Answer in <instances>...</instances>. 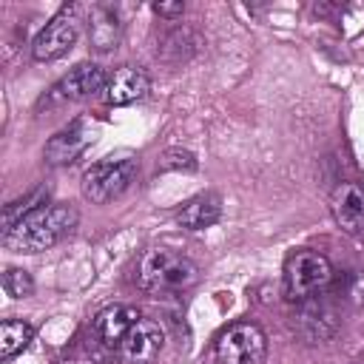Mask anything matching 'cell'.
I'll return each mask as SVG.
<instances>
[{
	"mask_svg": "<svg viewBox=\"0 0 364 364\" xmlns=\"http://www.w3.org/2000/svg\"><path fill=\"white\" fill-rule=\"evenodd\" d=\"M46 199H48V185H37V188H34V191H28L26 196H20V199L9 202V205L3 208V233H6V230H11L17 222H23L28 213L40 210V208L46 205Z\"/></svg>",
	"mask_w": 364,
	"mask_h": 364,
	"instance_id": "cell-16",
	"label": "cell"
},
{
	"mask_svg": "<svg viewBox=\"0 0 364 364\" xmlns=\"http://www.w3.org/2000/svg\"><path fill=\"white\" fill-rule=\"evenodd\" d=\"M139 310L131 304H111L105 310H100L91 321V336L94 341H100L108 350H119L122 338L128 336V330L139 321Z\"/></svg>",
	"mask_w": 364,
	"mask_h": 364,
	"instance_id": "cell-10",
	"label": "cell"
},
{
	"mask_svg": "<svg viewBox=\"0 0 364 364\" xmlns=\"http://www.w3.org/2000/svg\"><path fill=\"white\" fill-rule=\"evenodd\" d=\"M330 213L344 233L364 230V182H338L330 193Z\"/></svg>",
	"mask_w": 364,
	"mask_h": 364,
	"instance_id": "cell-9",
	"label": "cell"
},
{
	"mask_svg": "<svg viewBox=\"0 0 364 364\" xmlns=\"http://www.w3.org/2000/svg\"><path fill=\"white\" fill-rule=\"evenodd\" d=\"M165 347V330L159 327V321L151 318H139L128 336L119 344V358L125 364H151Z\"/></svg>",
	"mask_w": 364,
	"mask_h": 364,
	"instance_id": "cell-8",
	"label": "cell"
},
{
	"mask_svg": "<svg viewBox=\"0 0 364 364\" xmlns=\"http://www.w3.org/2000/svg\"><path fill=\"white\" fill-rule=\"evenodd\" d=\"M80 9L77 6H63L34 37L31 43V54L37 63H51L60 60L63 54H68L80 37Z\"/></svg>",
	"mask_w": 364,
	"mask_h": 364,
	"instance_id": "cell-6",
	"label": "cell"
},
{
	"mask_svg": "<svg viewBox=\"0 0 364 364\" xmlns=\"http://www.w3.org/2000/svg\"><path fill=\"white\" fill-rule=\"evenodd\" d=\"M105 82H108V74L102 71V65H97V63H80V65H74V68L51 88V94H54L57 100L80 102V100H88V97H94V94H102Z\"/></svg>",
	"mask_w": 364,
	"mask_h": 364,
	"instance_id": "cell-12",
	"label": "cell"
},
{
	"mask_svg": "<svg viewBox=\"0 0 364 364\" xmlns=\"http://www.w3.org/2000/svg\"><path fill=\"white\" fill-rule=\"evenodd\" d=\"M136 176V154L131 151H117L102 156L100 162H94L85 173H82V196L94 205H105L111 199H117L119 193H125V188L134 182Z\"/></svg>",
	"mask_w": 364,
	"mask_h": 364,
	"instance_id": "cell-3",
	"label": "cell"
},
{
	"mask_svg": "<svg viewBox=\"0 0 364 364\" xmlns=\"http://www.w3.org/2000/svg\"><path fill=\"white\" fill-rule=\"evenodd\" d=\"M34 338V327L23 318H3L0 324V358L11 361L17 353H23Z\"/></svg>",
	"mask_w": 364,
	"mask_h": 364,
	"instance_id": "cell-15",
	"label": "cell"
},
{
	"mask_svg": "<svg viewBox=\"0 0 364 364\" xmlns=\"http://www.w3.org/2000/svg\"><path fill=\"white\" fill-rule=\"evenodd\" d=\"M222 219V199L219 193H199L193 196L176 216V222L185 230H205Z\"/></svg>",
	"mask_w": 364,
	"mask_h": 364,
	"instance_id": "cell-14",
	"label": "cell"
},
{
	"mask_svg": "<svg viewBox=\"0 0 364 364\" xmlns=\"http://www.w3.org/2000/svg\"><path fill=\"white\" fill-rule=\"evenodd\" d=\"M199 264L171 247H148L136 262V284L145 293H182L199 282Z\"/></svg>",
	"mask_w": 364,
	"mask_h": 364,
	"instance_id": "cell-2",
	"label": "cell"
},
{
	"mask_svg": "<svg viewBox=\"0 0 364 364\" xmlns=\"http://www.w3.org/2000/svg\"><path fill=\"white\" fill-rule=\"evenodd\" d=\"M122 14L111 3H100L91 9V23H88V40L97 51H111L122 40Z\"/></svg>",
	"mask_w": 364,
	"mask_h": 364,
	"instance_id": "cell-13",
	"label": "cell"
},
{
	"mask_svg": "<svg viewBox=\"0 0 364 364\" xmlns=\"http://www.w3.org/2000/svg\"><path fill=\"white\" fill-rule=\"evenodd\" d=\"M3 290H6L11 299H26V296L34 293V282H31L28 270H23V267H9V270L3 273Z\"/></svg>",
	"mask_w": 364,
	"mask_h": 364,
	"instance_id": "cell-17",
	"label": "cell"
},
{
	"mask_svg": "<svg viewBox=\"0 0 364 364\" xmlns=\"http://www.w3.org/2000/svg\"><path fill=\"white\" fill-rule=\"evenodd\" d=\"M80 213L71 205H43L40 210L28 213L23 222H17L11 230L3 233V245L14 253H43L54 245H60L71 230L77 228Z\"/></svg>",
	"mask_w": 364,
	"mask_h": 364,
	"instance_id": "cell-1",
	"label": "cell"
},
{
	"mask_svg": "<svg viewBox=\"0 0 364 364\" xmlns=\"http://www.w3.org/2000/svg\"><path fill=\"white\" fill-rule=\"evenodd\" d=\"M151 91V77L139 68V65H119L108 74V82L102 88V100L105 105H131L136 100H142Z\"/></svg>",
	"mask_w": 364,
	"mask_h": 364,
	"instance_id": "cell-11",
	"label": "cell"
},
{
	"mask_svg": "<svg viewBox=\"0 0 364 364\" xmlns=\"http://www.w3.org/2000/svg\"><path fill=\"white\" fill-rule=\"evenodd\" d=\"M154 11H156L159 17H168V20H173V17H182V11H185V3H182V0H173V3H154Z\"/></svg>",
	"mask_w": 364,
	"mask_h": 364,
	"instance_id": "cell-18",
	"label": "cell"
},
{
	"mask_svg": "<svg viewBox=\"0 0 364 364\" xmlns=\"http://www.w3.org/2000/svg\"><path fill=\"white\" fill-rule=\"evenodd\" d=\"M336 270L330 259L318 250H296L284 262V296L290 301H304L321 293L333 282Z\"/></svg>",
	"mask_w": 364,
	"mask_h": 364,
	"instance_id": "cell-4",
	"label": "cell"
},
{
	"mask_svg": "<svg viewBox=\"0 0 364 364\" xmlns=\"http://www.w3.org/2000/svg\"><path fill=\"white\" fill-rule=\"evenodd\" d=\"M94 136H97V128L91 125V119H74L71 125H65L63 131H57L48 142H46V151H43V156H46V162L48 165H54V168H60V165H71L91 142H94Z\"/></svg>",
	"mask_w": 364,
	"mask_h": 364,
	"instance_id": "cell-7",
	"label": "cell"
},
{
	"mask_svg": "<svg viewBox=\"0 0 364 364\" xmlns=\"http://www.w3.org/2000/svg\"><path fill=\"white\" fill-rule=\"evenodd\" d=\"M216 364H264L267 336L253 321H236L216 338Z\"/></svg>",
	"mask_w": 364,
	"mask_h": 364,
	"instance_id": "cell-5",
	"label": "cell"
}]
</instances>
